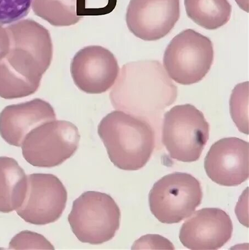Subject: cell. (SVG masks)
<instances>
[{"instance_id": "ac0fdd59", "label": "cell", "mask_w": 249, "mask_h": 250, "mask_svg": "<svg viewBox=\"0 0 249 250\" xmlns=\"http://www.w3.org/2000/svg\"><path fill=\"white\" fill-rule=\"evenodd\" d=\"M33 0H0V23H14L26 17Z\"/></svg>"}, {"instance_id": "ba28073f", "label": "cell", "mask_w": 249, "mask_h": 250, "mask_svg": "<svg viewBox=\"0 0 249 250\" xmlns=\"http://www.w3.org/2000/svg\"><path fill=\"white\" fill-rule=\"evenodd\" d=\"M67 191L55 175L34 173L27 176L26 195L17 214L27 223L44 226L61 218L67 202Z\"/></svg>"}, {"instance_id": "2e32d148", "label": "cell", "mask_w": 249, "mask_h": 250, "mask_svg": "<svg viewBox=\"0 0 249 250\" xmlns=\"http://www.w3.org/2000/svg\"><path fill=\"white\" fill-rule=\"evenodd\" d=\"M231 118L239 130L249 134V82L236 85L231 96L230 101Z\"/></svg>"}, {"instance_id": "8fae6325", "label": "cell", "mask_w": 249, "mask_h": 250, "mask_svg": "<svg viewBox=\"0 0 249 250\" xmlns=\"http://www.w3.org/2000/svg\"><path fill=\"white\" fill-rule=\"evenodd\" d=\"M207 176L218 185L238 186L249 177V144L228 137L211 146L205 160Z\"/></svg>"}, {"instance_id": "ffe728a7", "label": "cell", "mask_w": 249, "mask_h": 250, "mask_svg": "<svg viewBox=\"0 0 249 250\" xmlns=\"http://www.w3.org/2000/svg\"><path fill=\"white\" fill-rule=\"evenodd\" d=\"M236 3H238V6L241 9L249 12V0H235Z\"/></svg>"}, {"instance_id": "4fadbf2b", "label": "cell", "mask_w": 249, "mask_h": 250, "mask_svg": "<svg viewBox=\"0 0 249 250\" xmlns=\"http://www.w3.org/2000/svg\"><path fill=\"white\" fill-rule=\"evenodd\" d=\"M55 120V110L42 99L7 106L0 113V135L8 144L21 147L33 128Z\"/></svg>"}, {"instance_id": "6da1fadb", "label": "cell", "mask_w": 249, "mask_h": 250, "mask_svg": "<svg viewBox=\"0 0 249 250\" xmlns=\"http://www.w3.org/2000/svg\"><path fill=\"white\" fill-rule=\"evenodd\" d=\"M177 93L160 62L145 60L123 66L110 99L115 109L152 125L176 101Z\"/></svg>"}, {"instance_id": "d6986e66", "label": "cell", "mask_w": 249, "mask_h": 250, "mask_svg": "<svg viewBox=\"0 0 249 250\" xmlns=\"http://www.w3.org/2000/svg\"><path fill=\"white\" fill-rule=\"evenodd\" d=\"M9 250H55V248L43 235L25 230L12 238Z\"/></svg>"}, {"instance_id": "7c38bea8", "label": "cell", "mask_w": 249, "mask_h": 250, "mask_svg": "<svg viewBox=\"0 0 249 250\" xmlns=\"http://www.w3.org/2000/svg\"><path fill=\"white\" fill-rule=\"evenodd\" d=\"M183 224L180 240L192 250H216L229 241L233 232L230 216L219 208H203Z\"/></svg>"}, {"instance_id": "52a82bcc", "label": "cell", "mask_w": 249, "mask_h": 250, "mask_svg": "<svg viewBox=\"0 0 249 250\" xmlns=\"http://www.w3.org/2000/svg\"><path fill=\"white\" fill-rule=\"evenodd\" d=\"M200 182L192 175L174 172L166 175L153 185L148 201L151 211L162 223H179L189 217L201 205Z\"/></svg>"}, {"instance_id": "277c9868", "label": "cell", "mask_w": 249, "mask_h": 250, "mask_svg": "<svg viewBox=\"0 0 249 250\" xmlns=\"http://www.w3.org/2000/svg\"><path fill=\"white\" fill-rule=\"evenodd\" d=\"M204 114L190 104L177 105L165 114L162 142L173 159L197 161L209 139Z\"/></svg>"}, {"instance_id": "9a60e30c", "label": "cell", "mask_w": 249, "mask_h": 250, "mask_svg": "<svg viewBox=\"0 0 249 250\" xmlns=\"http://www.w3.org/2000/svg\"><path fill=\"white\" fill-rule=\"evenodd\" d=\"M188 18L201 27L215 30L229 21L232 7L228 0H185Z\"/></svg>"}, {"instance_id": "5b68a950", "label": "cell", "mask_w": 249, "mask_h": 250, "mask_svg": "<svg viewBox=\"0 0 249 250\" xmlns=\"http://www.w3.org/2000/svg\"><path fill=\"white\" fill-rule=\"evenodd\" d=\"M213 61L212 42L192 29H187L174 37L164 56L168 76L181 85L201 81L209 72Z\"/></svg>"}, {"instance_id": "30bf717a", "label": "cell", "mask_w": 249, "mask_h": 250, "mask_svg": "<svg viewBox=\"0 0 249 250\" xmlns=\"http://www.w3.org/2000/svg\"><path fill=\"white\" fill-rule=\"evenodd\" d=\"M180 0H130L126 21L128 30L146 41L167 36L180 18Z\"/></svg>"}, {"instance_id": "8992f818", "label": "cell", "mask_w": 249, "mask_h": 250, "mask_svg": "<svg viewBox=\"0 0 249 250\" xmlns=\"http://www.w3.org/2000/svg\"><path fill=\"white\" fill-rule=\"evenodd\" d=\"M81 135L73 123L52 120L41 124L28 133L21 146L26 161L37 167L52 168L74 155Z\"/></svg>"}, {"instance_id": "5bb4252c", "label": "cell", "mask_w": 249, "mask_h": 250, "mask_svg": "<svg viewBox=\"0 0 249 250\" xmlns=\"http://www.w3.org/2000/svg\"><path fill=\"white\" fill-rule=\"evenodd\" d=\"M27 190V176L14 158L0 157V212L9 213L21 206Z\"/></svg>"}, {"instance_id": "7a4b0ae2", "label": "cell", "mask_w": 249, "mask_h": 250, "mask_svg": "<svg viewBox=\"0 0 249 250\" xmlns=\"http://www.w3.org/2000/svg\"><path fill=\"white\" fill-rule=\"evenodd\" d=\"M98 133L111 162L120 169L143 168L155 148V131L152 125L122 111H114L106 115L98 125Z\"/></svg>"}, {"instance_id": "3957f363", "label": "cell", "mask_w": 249, "mask_h": 250, "mask_svg": "<svg viewBox=\"0 0 249 250\" xmlns=\"http://www.w3.org/2000/svg\"><path fill=\"white\" fill-rule=\"evenodd\" d=\"M121 211L109 194L95 191L75 200L68 215L70 227L83 243L99 245L114 238L120 226Z\"/></svg>"}, {"instance_id": "e0dca14e", "label": "cell", "mask_w": 249, "mask_h": 250, "mask_svg": "<svg viewBox=\"0 0 249 250\" xmlns=\"http://www.w3.org/2000/svg\"><path fill=\"white\" fill-rule=\"evenodd\" d=\"M50 5L46 13L50 21L59 26H69L76 24L82 17L77 14V0H45V3ZM46 14V15L47 14Z\"/></svg>"}, {"instance_id": "9c48e42d", "label": "cell", "mask_w": 249, "mask_h": 250, "mask_svg": "<svg viewBox=\"0 0 249 250\" xmlns=\"http://www.w3.org/2000/svg\"><path fill=\"white\" fill-rule=\"evenodd\" d=\"M120 68L109 50L99 45L82 48L73 58L70 72L75 84L87 94L106 92L114 84Z\"/></svg>"}]
</instances>
